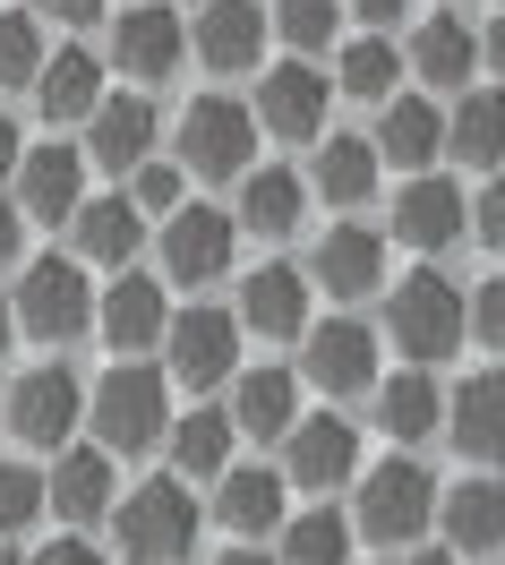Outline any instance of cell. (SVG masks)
Segmentation results:
<instances>
[{
	"label": "cell",
	"instance_id": "1",
	"mask_svg": "<svg viewBox=\"0 0 505 565\" xmlns=\"http://www.w3.org/2000/svg\"><path fill=\"white\" fill-rule=\"evenodd\" d=\"M437 471L420 455H386V462H368L361 480H352V531H361L368 548H386V557H411L420 540L437 531Z\"/></svg>",
	"mask_w": 505,
	"mask_h": 565
},
{
	"label": "cell",
	"instance_id": "2",
	"mask_svg": "<svg viewBox=\"0 0 505 565\" xmlns=\"http://www.w3.org/2000/svg\"><path fill=\"white\" fill-rule=\"evenodd\" d=\"M86 437H95L111 462L163 446V437H172V377H163L154 360H111L104 377L86 386Z\"/></svg>",
	"mask_w": 505,
	"mask_h": 565
},
{
	"label": "cell",
	"instance_id": "3",
	"mask_svg": "<svg viewBox=\"0 0 505 565\" xmlns=\"http://www.w3.org/2000/svg\"><path fill=\"white\" fill-rule=\"evenodd\" d=\"M197 531H206V505L181 471H154L138 489H120V505H111V548L129 565H189Z\"/></svg>",
	"mask_w": 505,
	"mask_h": 565
},
{
	"label": "cell",
	"instance_id": "4",
	"mask_svg": "<svg viewBox=\"0 0 505 565\" xmlns=\"http://www.w3.org/2000/svg\"><path fill=\"white\" fill-rule=\"evenodd\" d=\"M463 282L437 275V266H420V275H402L395 291H386V334H395V352L411 360V369H437V360H454V343H463Z\"/></svg>",
	"mask_w": 505,
	"mask_h": 565
},
{
	"label": "cell",
	"instance_id": "5",
	"mask_svg": "<svg viewBox=\"0 0 505 565\" xmlns=\"http://www.w3.org/2000/svg\"><path fill=\"white\" fill-rule=\"evenodd\" d=\"M18 334H35V343H77V334H95V282L77 257H26L18 266Z\"/></svg>",
	"mask_w": 505,
	"mask_h": 565
},
{
	"label": "cell",
	"instance_id": "6",
	"mask_svg": "<svg viewBox=\"0 0 505 565\" xmlns=\"http://www.w3.org/2000/svg\"><path fill=\"white\" fill-rule=\"evenodd\" d=\"M0 412H9V437H18L26 455H61V446H77V437H86V386H77L69 360L26 369L18 386L0 394Z\"/></svg>",
	"mask_w": 505,
	"mask_h": 565
},
{
	"label": "cell",
	"instance_id": "7",
	"mask_svg": "<svg viewBox=\"0 0 505 565\" xmlns=\"http://www.w3.org/2000/svg\"><path fill=\"white\" fill-rule=\"evenodd\" d=\"M163 377L189 394H215L240 377V318L232 309H215V300H189V309H172V326H163Z\"/></svg>",
	"mask_w": 505,
	"mask_h": 565
},
{
	"label": "cell",
	"instance_id": "8",
	"mask_svg": "<svg viewBox=\"0 0 505 565\" xmlns=\"http://www.w3.org/2000/svg\"><path fill=\"white\" fill-rule=\"evenodd\" d=\"M368 471V455H361V428L343 420V412H300V428L283 437V480H291V497H343L352 480Z\"/></svg>",
	"mask_w": 505,
	"mask_h": 565
},
{
	"label": "cell",
	"instance_id": "9",
	"mask_svg": "<svg viewBox=\"0 0 505 565\" xmlns=\"http://www.w3.org/2000/svg\"><path fill=\"white\" fill-rule=\"evenodd\" d=\"M257 154V111L240 95H197L181 111V172L197 180H240Z\"/></svg>",
	"mask_w": 505,
	"mask_h": 565
},
{
	"label": "cell",
	"instance_id": "10",
	"mask_svg": "<svg viewBox=\"0 0 505 565\" xmlns=\"http://www.w3.org/2000/svg\"><path fill=\"white\" fill-rule=\"evenodd\" d=\"M300 386H318L325 403L343 394H377V334L361 318H325L300 334Z\"/></svg>",
	"mask_w": 505,
	"mask_h": 565
},
{
	"label": "cell",
	"instance_id": "11",
	"mask_svg": "<svg viewBox=\"0 0 505 565\" xmlns=\"http://www.w3.org/2000/svg\"><path fill=\"white\" fill-rule=\"evenodd\" d=\"M232 257H240V223H232L223 206H181V214H163V282L206 291V282L232 275Z\"/></svg>",
	"mask_w": 505,
	"mask_h": 565
},
{
	"label": "cell",
	"instance_id": "12",
	"mask_svg": "<svg viewBox=\"0 0 505 565\" xmlns=\"http://www.w3.org/2000/svg\"><path fill=\"white\" fill-rule=\"evenodd\" d=\"M163 326H172V300H163V275H111L104 291H95V334H104L120 360H146L163 352Z\"/></svg>",
	"mask_w": 505,
	"mask_h": 565
},
{
	"label": "cell",
	"instance_id": "13",
	"mask_svg": "<svg viewBox=\"0 0 505 565\" xmlns=\"http://www.w3.org/2000/svg\"><path fill=\"white\" fill-rule=\"evenodd\" d=\"M43 480H52V523H69V531L111 523V505H120V462H111L95 437L61 446V455L43 462Z\"/></svg>",
	"mask_w": 505,
	"mask_h": 565
},
{
	"label": "cell",
	"instance_id": "14",
	"mask_svg": "<svg viewBox=\"0 0 505 565\" xmlns=\"http://www.w3.org/2000/svg\"><path fill=\"white\" fill-rule=\"evenodd\" d=\"M181 52H189V18L163 9V0H138V9L111 18V70L129 77V86H163V77L181 70Z\"/></svg>",
	"mask_w": 505,
	"mask_h": 565
},
{
	"label": "cell",
	"instance_id": "15",
	"mask_svg": "<svg viewBox=\"0 0 505 565\" xmlns=\"http://www.w3.org/2000/svg\"><path fill=\"white\" fill-rule=\"evenodd\" d=\"M215 523L232 531V540L266 548V540L291 523V480H283V462H232V471L215 480Z\"/></svg>",
	"mask_w": 505,
	"mask_h": 565
},
{
	"label": "cell",
	"instance_id": "16",
	"mask_svg": "<svg viewBox=\"0 0 505 565\" xmlns=\"http://www.w3.org/2000/svg\"><path fill=\"white\" fill-rule=\"evenodd\" d=\"M9 198H18L26 223H77V206H86V146H61V138L26 146Z\"/></svg>",
	"mask_w": 505,
	"mask_h": 565
},
{
	"label": "cell",
	"instance_id": "17",
	"mask_svg": "<svg viewBox=\"0 0 505 565\" xmlns=\"http://www.w3.org/2000/svg\"><path fill=\"white\" fill-rule=\"evenodd\" d=\"M325 104H334V86H325L309 61H275V70L257 77V129H275L283 146H318L325 138Z\"/></svg>",
	"mask_w": 505,
	"mask_h": 565
},
{
	"label": "cell",
	"instance_id": "18",
	"mask_svg": "<svg viewBox=\"0 0 505 565\" xmlns=\"http://www.w3.org/2000/svg\"><path fill=\"white\" fill-rule=\"evenodd\" d=\"M309 282L325 300H368L386 291V232L377 223H325L318 257H309Z\"/></svg>",
	"mask_w": 505,
	"mask_h": 565
},
{
	"label": "cell",
	"instance_id": "19",
	"mask_svg": "<svg viewBox=\"0 0 505 565\" xmlns=\"http://www.w3.org/2000/svg\"><path fill=\"white\" fill-rule=\"evenodd\" d=\"M223 412H232V428H240V437L283 446L291 428H300V369H283V360L240 369V377H232V394H223Z\"/></svg>",
	"mask_w": 505,
	"mask_h": 565
},
{
	"label": "cell",
	"instance_id": "20",
	"mask_svg": "<svg viewBox=\"0 0 505 565\" xmlns=\"http://www.w3.org/2000/svg\"><path fill=\"white\" fill-rule=\"evenodd\" d=\"M445 437L454 455L480 462V471H505V369H480L445 394Z\"/></svg>",
	"mask_w": 505,
	"mask_h": 565
},
{
	"label": "cell",
	"instance_id": "21",
	"mask_svg": "<svg viewBox=\"0 0 505 565\" xmlns=\"http://www.w3.org/2000/svg\"><path fill=\"white\" fill-rule=\"evenodd\" d=\"M437 531H445L454 557H497V548H505V480H497V471L454 480V489L437 497Z\"/></svg>",
	"mask_w": 505,
	"mask_h": 565
},
{
	"label": "cell",
	"instance_id": "22",
	"mask_svg": "<svg viewBox=\"0 0 505 565\" xmlns=\"http://www.w3.org/2000/svg\"><path fill=\"white\" fill-rule=\"evenodd\" d=\"M240 334H257V343H300L309 334V275L300 266H257L249 282H240Z\"/></svg>",
	"mask_w": 505,
	"mask_h": 565
},
{
	"label": "cell",
	"instance_id": "23",
	"mask_svg": "<svg viewBox=\"0 0 505 565\" xmlns=\"http://www.w3.org/2000/svg\"><path fill=\"white\" fill-rule=\"evenodd\" d=\"M189 35H197V61H206V70L240 77V70H257V61H266V35H275V18H266L257 0H206Z\"/></svg>",
	"mask_w": 505,
	"mask_h": 565
},
{
	"label": "cell",
	"instance_id": "24",
	"mask_svg": "<svg viewBox=\"0 0 505 565\" xmlns=\"http://www.w3.org/2000/svg\"><path fill=\"white\" fill-rule=\"evenodd\" d=\"M463 223H471V206H463V189H454V180H437V172H411V180H402V198H395V241L402 248L437 257V248L463 241Z\"/></svg>",
	"mask_w": 505,
	"mask_h": 565
},
{
	"label": "cell",
	"instance_id": "25",
	"mask_svg": "<svg viewBox=\"0 0 505 565\" xmlns=\"http://www.w3.org/2000/svg\"><path fill=\"white\" fill-rule=\"evenodd\" d=\"M377 428L395 437V455H411V446H429V437H445V386H437L429 369H395V377H377Z\"/></svg>",
	"mask_w": 505,
	"mask_h": 565
},
{
	"label": "cell",
	"instance_id": "26",
	"mask_svg": "<svg viewBox=\"0 0 505 565\" xmlns=\"http://www.w3.org/2000/svg\"><path fill=\"white\" fill-rule=\"evenodd\" d=\"M232 223L257 232V241H291V232L309 223V180L283 172V163H249V172H240V206H232Z\"/></svg>",
	"mask_w": 505,
	"mask_h": 565
},
{
	"label": "cell",
	"instance_id": "27",
	"mask_svg": "<svg viewBox=\"0 0 505 565\" xmlns=\"http://www.w3.org/2000/svg\"><path fill=\"white\" fill-rule=\"evenodd\" d=\"M154 129H163V120H154L146 95H104L95 120H86V163H104V172L129 180L146 154H154Z\"/></svg>",
	"mask_w": 505,
	"mask_h": 565
},
{
	"label": "cell",
	"instance_id": "28",
	"mask_svg": "<svg viewBox=\"0 0 505 565\" xmlns=\"http://www.w3.org/2000/svg\"><path fill=\"white\" fill-rule=\"evenodd\" d=\"M146 248V214L129 189H111V198H86L77 206V266H111V275H129Z\"/></svg>",
	"mask_w": 505,
	"mask_h": 565
},
{
	"label": "cell",
	"instance_id": "29",
	"mask_svg": "<svg viewBox=\"0 0 505 565\" xmlns=\"http://www.w3.org/2000/svg\"><path fill=\"white\" fill-rule=\"evenodd\" d=\"M377 163H395V172H429L437 154H445V111L429 95H395V104H377Z\"/></svg>",
	"mask_w": 505,
	"mask_h": 565
},
{
	"label": "cell",
	"instance_id": "30",
	"mask_svg": "<svg viewBox=\"0 0 505 565\" xmlns=\"http://www.w3.org/2000/svg\"><path fill=\"white\" fill-rule=\"evenodd\" d=\"M172 471H181L189 489H206V480H223L232 471V446H240V428H232V412L223 403H197V412H172Z\"/></svg>",
	"mask_w": 505,
	"mask_h": 565
},
{
	"label": "cell",
	"instance_id": "31",
	"mask_svg": "<svg viewBox=\"0 0 505 565\" xmlns=\"http://www.w3.org/2000/svg\"><path fill=\"white\" fill-rule=\"evenodd\" d=\"M445 154L471 172H505V86H471L445 111Z\"/></svg>",
	"mask_w": 505,
	"mask_h": 565
},
{
	"label": "cell",
	"instance_id": "32",
	"mask_svg": "<svg viewBox=\"0 0 505 565\" xmlns=\"http://www.w3.org/2000/svg\"><path fill=\"white\" fill-rule=\"evenodd\" d=\"M35 104H43V120H95V104H104V61H95L86 43H61V52H43Z\"/></svg>",
	"mask_w": 505,
	"mask_h": 565
},
{
	"label": "cell",
	"instance_id": "33",
	"mask_svg": "<svg viewBox=\"0 0 505 565\" xmlns=\"http://www.w3.org/2000/svg\"><path fill=\"white\" fill-rule=\"evenodd\" d=\"M402 70L420 77V86H463V77L480 70V35H471L463 18L445 9V18H429V26L411 35V52H402Z\"/></svg>",
	"mask_w": 505,
	"mask_h": 565
},
{
	"label": "cell",
	"instance_id": "34",
	"mask_svg": "<svg viewBox=\"0 0 505 565\" xmlns=\"http://www.w3.org/2000/svg\"><path fill=\"white\" fill-rule=\"evenodd\" d=\"M352 548H361V531H352V514H334V505H309V514H291L275 531V565H361Z\"/></svg>",
	"mask_w": 505,
	"mask_h": 565
},
{
	"label": "cell",
	"instance_id": "35",
	"mask_svg": "<svg viewBox=\"0 0 505 565\" xmlns=\"http://www.w3.org/2000/svg\"><path fill=\"white\" fill-rule=\"evenodd\" d=\"M395 77H402L395 35H352L334 52V95H352V104H395Z\"/></svg>",
	"mask_w": 505,
	"mask_h": 565
},
{
	"label": "cell",
	"instance_id": "36",
	"mask_svg": "<svg viewBox=\"0 0 505 565\" xmlns=\"http://www.w3.org/2000/svg\"><path fill=\"white\" fill-rule=\"evenodd\" d=\"M377 146L368 138H325V154H318V172H309V189H318L325 206H368V189H377Z\"/></svg>",
	"mask_w": 505,
	"mask_h": 565
},
{
	"label": "cell",
	"instance_id": "37",
	"mask_svg": "<svg viewBox=\"0 0 505 565\" xmlns=\"http://www.w3.org/2000/svg\"><path fill=\"white\" fill-rule=\"evenodd\" d=\"M266 18H275V35L291 43V61H309V52H325V43L343 35V0H275Z\"/></svg>",
	"mask_w": 505,
	"mask_h": 565
},
{
	"label": "cell",
	"instance_id": "38",
	"mask_svg": "<svg viewBox=\"0 0 505 565\" xmlns=\"http://www.w3.org/2000/svg\"><path fill=\"white\" fill-rule=\"evenodd\" d=\"M43 514H52V480H43V462H0V540L35 531Z\"/></svg>",
	"mask_w": 505,
	"mask_h": 565
},
{
	"label": "cell",
	"instance_id": "39",
	"mask_svg": "<svg viewBox=\"0 0 505 565\" xmlns=\"http://www.w3.org/2000/svg\"><path fill=\"white\" fill-rule=\"evenodd\" d=\"M43 77V26L26 9H0V95L9 86H35Z\"/></svg>",
	"mask_w": 505,
	"mask_h": 565
},
{
	"label": "cell",
	"instance_id": "40",
	"mask_svg": "<svg viewBox=\"0 0 505 565\" xmlns=\"http://www.w3.org/2000/svg\"><path fill=\"white\" fill-rule=\"evenodd\" d=\"M129 198H138V214H181V206H189L181 154H146L138 172H129Z\"/></svg>",
	"mask_w": 505,
	"mask_h": 565
},
{
	"label": "cell",
	"instance_id": "41",
	"mask_svg": "<svg viewBox=\"0 0 505 565\" xmlns=\"http://www.w3.org/2000/svg\"><path fill=\"white\" fill-rule=\"evenodd\" d=\"M471 334H480L488 352H505V275H488L471 291Z\"/></svg>",
	"mask_w": 505,
	"mask_h": 565
},
{
	"label": "cell",
	"instance_id": "42",
	"mask_svg": "<svg viewBox=\"0 0 505 565\" xmlns=\"http://www.w3.org/2000/svg\"><path fill=\"white\" fill-rule=\"evenodd\" d=\"M471 232H480V241L505 257V172H488V189L471 198Z\"/></svg>",
	"mask_w": 505,
	"mask_h": 565
},
{
	"label": "cell",
	"instance_id": "43",
	"mask_svg": "<svg viewBox=\"0 0 505 565\" xmlns=\"http://www.w3.org/2000/svg\"><path fill=\"white\" fill-rule=\"evenodd\" d=\"M26 565H111V557L95 548V540H86V531H61V540H43Z\"/></svg>",
	"mask_w": 505,
	"mask_h": 565
},
{
	"label": "cell",
	"instance_id": "44",
	"mask_svg": "<svg viewBox=\"0 0 505 565\" xmlns=\"http://www.w3.org/2000/svg\"><path fill=\"white\" fill-rule=\"evenodd\" d=\"M26 257V214H18V198H0V275Z\"/></svg>",
	"mask_w": 505,
	"mask_h": 565
},
{
	"label": "cell",
	"instance_id": "45",
	"mask_svg": "<svg viewBox=\"0 0 505 565\" xmlns=\"http://www.w3.org/2000/svg\"><path fill=\"white\" fill-rule=\"evenodd\" d=\"M52 18H61L69 35H95V26H104L111 9H104V0H52Z\"/></svg>",
	"mask_w": 505,
	"mask_h": 565
},
{
	"label": "cell",
	"instance_id": "46",
	"mask_svg": "<svg viewBox=\"0 0 505 565\" xmlns=\"http://www.w3.org/2000/svg\"><path fill=\"white\" fill-rule=\"evenodd\" d=\"M343 9L361 18L368 35H386V26H395V18H402V9H411V0H343Z\"/></svg>",
	"mask_w": 505,
	"mask_h": 565
},
{
	"label": "cell",
	"instance_id": "47",
	"mask_svg": "<svg viewBox=\"0 0 505 565\" xmlns=\"http://www.w3.org/2000/svg\"><path fill=\"white\" fill-rule=\"evenodd\" d=\"M18 154H26V138H18V120H9V104H0V180H18Z\"/></svg>",
	"mask_w": 505,
	"mask_h": 565
},
{
	"label": "cell",
	"instance_id": "48",
	"mask_svg": "<svg viewBox=\"0 0 505 565\" xmlns=\"http://www.w3.org/2000/svg\"><path fill=\"white\" fill-rule=\"evenodd\" d=\"M215 565H275V548H249V540H232V548H223Z\"/></svg>",
	"mask_w": 505,
	"mask_h": 565
},
{
	"label": "cell",
	"instance_id": "49",
	"mask_svg": "<svg viewBox=\"0 0 505 565\" xmlns=\"http://www.w3.org/2000/svg\"><path fill=\"white\" fill-rule=\"evenodd\" d=\"M480 61H488V70L505 77V9H497V26H488V43H480Z\"/></svg>",
	"mask_w": 505,
	"mask_h": 565
},
{
	"label": "cell",
	"instance_id": "50",
	"mask_svg": "<svg viewBox=\"0 0 505 565\" xmlns=\"http://www.w3.org/2000/svg\"><path fill=\"white\" fill-rule=\"evenodd\" d=\"M9 343H18V309H9V291H0V360H9Z\"/></svg>",
	"mask_w": 505,
	"mask_h": 565
},
{
	"label": "cell",
	"instance_id": "51",
	"mask_svg": "<svg viewBox=\"0 0 505 565\" xmlns=\"http://www.w3.org/2000/svg\"><path fill=\"white\" fill-rule=\"evenodd\" d=\"M402 565H463V557H454V548H411Z\"/></svg>",
	"mask_w": 505,
	"mask_h": 565
},
{
	"label": "cell",
	"instance_id": "52",
	"mask_svg": "<svg viewBox=\"0 0 505 565\" xmlns=\"http://www.w3.org/2000/svg\"><path fill=\"white\" fill-rule=\"evenodd\" d=\"M0 565H26V557H18V548H9V540H0Z\"/></svg>",
	"mask_w": 505,
	"mask_h": 565
},
{
	"label": "cell",
	"instance_id": "53",
	"mask_svg": "<svg viewBox=\"0 0 505 565\" xmlns=\"http://www.w3.org/2000/svg\"><path fill=\"white\" fill-rule=\"evenodd\" d=\"M18 9H43V0H18Z\"/></svg>",
	"mask_w": 505,
	"mask_h": 565
},
{
	"label": "cell",
	"instance_id": "54",
	"mask_svg": "<svg viewBox=\"0 0 505 565\" xmlns=\"http://www.w3.org/2000/svg\"><path fill=\"white\" fill-rule=\"evenodd\" d=\"M0 437H9V412H0Z\"/></svg>",
	"mask_w": 505,
	"mask_h": 565
},
{
	"label": "cell",
	"instance_id": "55",
	"mask_svg": "<svg viewBox=\"0 0 505 565\" xmlns=\"http://www.w3.org/2000/svg\"><path fill=\"white\" fill-rule=\"evenodd\" d=\"M189 9H206V0H189Z\"/></svg>",
	"mask_w": 505,
	"mask_h": 565
},
{
	"label": "cell",
	"instance_id": "56",
	"mask_svg": "<svg viewBox=\"0 0 505 565\" xmlns=\"http://www.w3.org/2000/svg\"><path fill=\"white\" fill-rule=\"evenodd\" d=\"M445 9H454V0H445Z\"/></svg>",
	"mask_w": 505,
	"mask_h": 565
},
{
	"label": "cell",
	"instance_id": "57",
	"mask_svg": "<svg viewBox=\"0 0 505 565\" xmlns=\"http://www.w3.org/2000/svg\"><path fill=\"white\" fill-rule=\"evenodd\" d=\"M497 9H505V0H497Z\"/></svg>",
	"mask_w": 505,
	"mask_h": 565
}]
</instances>
